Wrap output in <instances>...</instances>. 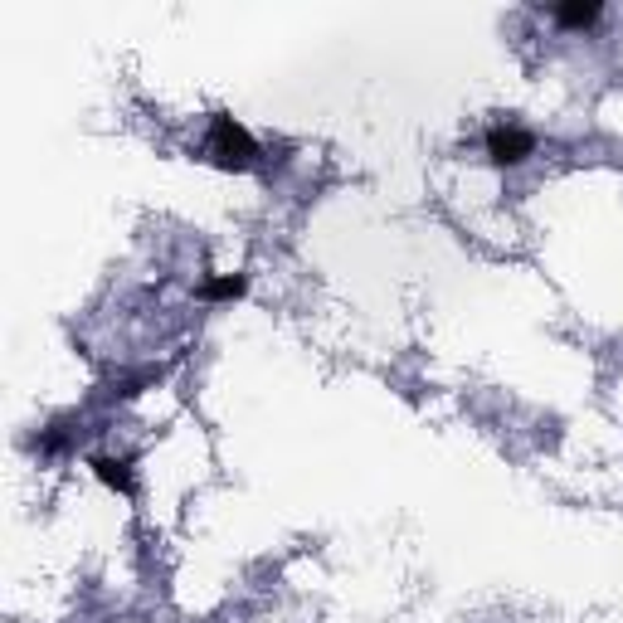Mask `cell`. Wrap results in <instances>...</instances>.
<instances>
[{
  "instance_id": "cell-1",
  "label": "cell",
  "mask_w": 623,
  "mask_h": 623,
  "mask_svg": "<svg viewBox=\"0 0 623 623\" xmlns=\"http://www.w3.org/2000/svg\"><path fill=\"white\" fill-rule=\"evenodd\" d=\"M205 156H210L220 171H249L258 161V147L244 122H234L229 112H215V117H210V137H205Z\"/></svg>"
},
{
  "instance_id": "cell-2",
  "label": "cell",
  "mask_w": 623,
  "mask_h": 623,
  "mask_svg": "<svg viewBox=\"0 0 623 623\" xmlns=\"http://www.w3.org/2000/svg\"><path fill=\"white\" fill-rule=\"evenodd\" d=\"M531 151H536V137L526 127H516V122H497L487 132V161L492 166H521Z\"/></svg>"
},
{
  "instance_id": "cell-3",
  "label": "cell",
  "mask_w": 623,
  "mask_h": 623,
  "mask_svg": "<svg viewBox=\"0 0 623 623\" xmlns=\"http://www.w3.org/2000/svg\"><path fill=\"white\" fill-rule=\"evenodd\" d=\"M88 468H93V477H98L103 487H112L117 497H137V473H132V458H108V453H98Z\"/></svg>"
},
{
  "instance_id": "cell-4",
  "label": "cell",
  "mask_w": 623,
  "mask_h": 623,
  "mask_svg": "<svg viewBox=\"0 0 623 623\" xmlns=\"http://www.w3.org/2000/svg\"><path fill=\"white\" fill-rule=\"evenodd\" d=\"M244 293H249V278H244V273H215V278H205V288H200L205 302H239Z\"/></svg>"
},
{
  "instance_id": "cell-5",
  "label": "cell",
  "mask_w": 623,
  "mask_h": 623,
  "mask_svg": "<svg viewBox=\"0 0 623 623\" xmlns=\"http://www.w3.org/2000/svg\"><path fill=\"white\" fill-rule=\"evenodd\" d=\"M599 20V0H570V5H555V25L565 30H589Z\"/></svg>"
},
{
  "instance_id": "cell-6",
  "label": "cell",
  "mask_w": 623,
  "mask_h": 623,
  "mask_svg": "<svg viewBox=\"0 0 623 623\" xmlns=\"http://www.w3.org/2000/svg\"><path fill=\"white\" fill-rule=\"evenodd\" d=\"M64 443H69L64 429H49V434H39V439H35V448H39V453H64Z\"/></svg>"
}]
</instances>
